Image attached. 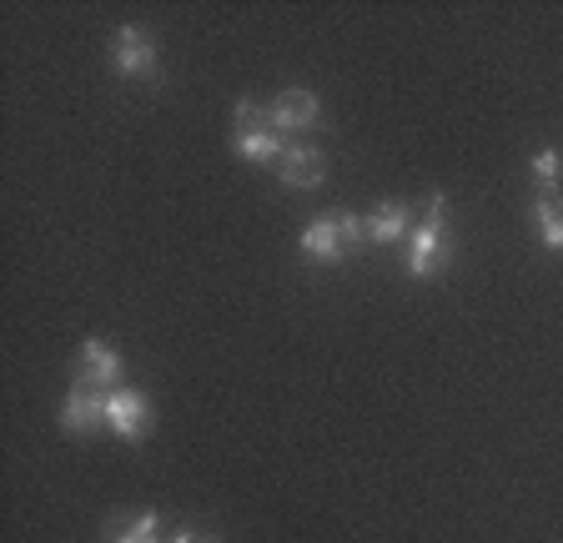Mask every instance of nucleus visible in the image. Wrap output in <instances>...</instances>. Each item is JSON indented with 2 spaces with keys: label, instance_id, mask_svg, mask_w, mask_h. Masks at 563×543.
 Here are the masks:
<instances>
[{
  "label": "nucleus",
  "instance_id": "nucleus-1",
  "mask_svg": "<svg viewBox=\"0 0 563 543\" xmlns=\"http://www.w3.org/2000/svg\"><path fill=\"white\" fill-rule=\"evenodd\" d=\"M367 242V222L352 212H332V217H317L312 226L302 232V252L317 262H328V267H338V262H347L352 252Z\"/></svg>",
  "mask_w": 563,
  "mask_h": 543
},
{
  "label": "nucleus",
  "instance_id": "nucleus-2",
  "mask_svg": "<svg viewBox=\"0 0 563 543\" xmlns=\"http://www.w3.org/2000/svg\"><path fill=\"white\" fill-rule=\"evenodd\" d=\"M232 152L252 166H282V131L272 126V111H262L257 101H236V136H232Z\"/></svg>",
  "mask_w": 563,
  "mask_h": 543
},
{
  "label": "nucleus",
  "instance_id": "nucleus-3",
  "mask_svg": "<svg viewBox=\"0 0 563 543\" xmlns=\"http://www.w3.org/2000/svg\"><path fill=\"white\" fill-rule=\"evenodd\" d=\"M443 212H448V201L433 197L428 201V212H422V222L412 226V247H408V277L412 282L433 277V267L443 262Z\"/></svg>",
  "mask_w": 563,
  "mask_h": 543
},
{
  "label": "nucleus",
  "instance_id": "nucleus-4",
  "mask_svg": "<svg viewBox=\"0 0 563 543\" xmlns=\"http://www.w3.org/2000/svg\"><path fill=\"white\" fill-rule=\"evenodd\" d=\"M106 428L117 437H126V443H141V437L152 433V402H146V392H136V388L106 392Z\"/></svg>",
  "mask_w": 563,
  "mask_h": 543
},
{
  "label": "nucleus",
  "instance_id": "nucleus-5",
  "mask_svg": "<svg viewBox=\"0 0 563 543\" xmlns=\"http://www.w3.org/2000/svg\"><path fill=\"white\" fill-rule=\"evenodd\" d=\"M76 383H81V388H96V392L121 388V357L111 353L101 337H86L81 357H76Z\"/></svg>",
  "mask_w": 563,
  "mask_h": 543
},
{
  "label": "nucleus",
  "instance_id": "nucleus-6",
  "mask_svg": "<svg viewBox=\"0 0 563 543\" xmlns=\"http://www.w3.org/2000/svg\"><path fill=\"white\" fill-rule=\"evenodd\" d=\"M111 60H117V76L136 81V76H152L156 71V46L141 25H121L117 31V46H111Z\"/></svg>",
  "mask_w": 563,
  "mask_h": 543
},
{
  "label": "nucleus",
  "instance_id": "nucleus-7",
  "mask_svg": "<svg viewBox=\"0 0 563 543\" xmlns=\"http://www.w3.org/2000/svg\"><path fill=\"white\" fill-rule=\"evenodd\" d=\"M60 428H66L70 437H91L96 428H106V392L76 383L70 398H66V408H60Z\"/></svg>",
  "mask_w": 563,
  "mask_h": 543
},
{
  "label": "nucleus",
  "instance_id": "nucleus-8",
  "mask_svg": "<svg viewBox=\"0 0 563 543\" xmlns=\"http://www.w3.org/2000/svg\"><path fill=\"white\" fill-rule=\"evenodd\" d=\"M282 181L297 191H312L317 181L328 177V156L317 152V146H287V156H282Z\"/></svg>",
  "mask_w": 563,
  "mask_h": 543
},
{
  "label": "nucleus",
  "instance_id": "nucleus-9",
  "mask_svg": "<svg viewBox=\"0 0 563 543\" xmlns=\"http://www.w3.org/2000/svg\"><path fill=\"white\" fill-rule=\"evenodd\" d=\"M322 121V107H317L312 91H282L277 107H272V126L277 131H312Z\"/></svg>",
  "mask_w": 563,
  "mask_h": 543
},
{
  "label": "nucleus",
  "instance_id": "nucleus-10",
  "mask_svg": "<svg viewBox=\"0 0 563 543\" xmlns=\"http://www.w3.org/2000/svg\"><path fill=\"white\" fill-rule=\"evenodd\" d=\"M408 207H398V201H383L373 217H367V236H373L377 247H387V242H402L408 236Z\"/></svg>",
  "mask_w": 563,
  "mask_h": 543
},
{
  "label": "nucleus",
  "instance_id": "nucleus-11",
  "mask_svg": "<svg viewBox=\"0 0 563 543\" xmlns=\"http://www.w3.org/2000/svg\"><path fill=\"white\" fill-rule=\"evenodd\" d=\"M533 222H539V236L549 252H563V201L553 197V191H543L539 201H533Z\"/></svg>",
  "mask_w": 563,
  "mask_h": 543
},
{
  "label": "nucleus",
  "instance_id": "nucleus-12",
  "mask_svg": "<svg viewBox=\"0 0 563 543\" xmlns=\"http://www.w3.org/2000/svg\"><path fill=\"white\" fill-rule=\"evenodd\" d=\"M111 543H162V519H156V513H141L131 529L111 533Z\"/></svg>",
  "mask_w": 563,
  "mask_h": 543
},
{
  "label": "nucleus",
  "instance_id": "nucleus-13",
  "mask_svg": "<svg viewBox=\"0 0 563 543\" xmlns=\"http://www.w3.org/2000/svg\"><path fill=\"white\" fill-rule=\"evenodd\" d=\"M559 177H563L559 152H553V146H543V152L533 156V181H539L543 191H553V187H559Z\"/></svg>",
  "mask_w": 563,
  "mask_h": 543
},
{
  "label": "nucleus",
  "instance_id": "nucleus-14",
  "mask_svg": "<svg viewBox=\"0 0 563 543\" xmlns=\"http://www.w3.org/2000/svg\"><path fill=\"white\" fill-rule=\"evenodd\" d=\"M166 543H217V539H201V533H191V529H181V533H172Z\"/></svg>",
  "mask_w": 563,
  "mask_h": 543
}]
</instances>
